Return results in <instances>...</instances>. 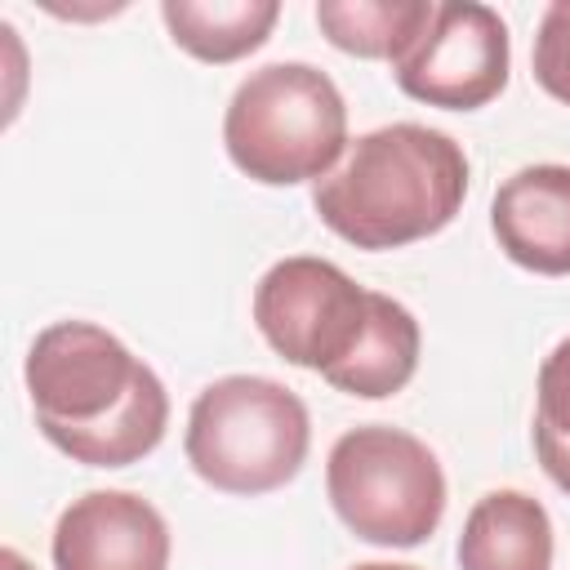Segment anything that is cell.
Here are the masks:
<instances>
[{"mask_svg": "<svg viewBox=\"0 0 570 570\" xmlns=\"http://www.w3.org/2000/svg\"><path fill=\"white\" fill-rule=\"evenodd\" d=\"M227 160L263 183H321L347 151V102L312 62H267L249 71L223 111Z\"/></svg>", "mask_w": 570, "mask_h": 570, "instance_id": "obj_3", "label": "cell"}, {"mask_svg": "<svg viewBox=\"0 0 570 570\" xmlns=\"http://www.w3.org/2000/svg\"><path fill=\"white\" fill-rule=\"evenodd\" d=\"M374 294L330 258L289 254L258 276L254 325L281 361L330 379L370 334Z\"/></svg>", "mask_w": 570, "mask_h": 570, "instance_id": "obj_6", "label": "cell"}, {"mask_svg": "<svg viewBox=\"0 0 570 570\" xmlns=\"http://www.w3.org/2000/svg\"><path fill=\"white\" fill-rule=\"evenodd\" d=\"M552 517L525 490L481 494L459 530V570H552Z\"/></svg>", "mask_w": 570, "mask_h": 570, "instance_id": "obj_10", "label": "cell"}, {"mask_svg": "<svg viewBox=\"0 0 570 570\" xmlns=\"http://www.w3.org/2000/svg\"><path fill=\"white\" fill-rule=\"evenodd\" d=\"M512 71V40L499 9L476 0L436 4L428 36L392 67V80L405 98L445 107V111H476L494 102Z\"/></svg>", "mask_w": 570, "mask_h": 570, "instance_id": "obj_7", "label": "cell"}, {"mask_svg": "<svg viewBox=\"0 0 570 570\" xmlns=\"http://www.w3.org/2000/svg\"><path fill=\"white\" fill-rule=\"evenodd\" d=\"M419 352H423V330H419L414 312L405 303H396L392 294H374L370 334L347 356V365H338L325 383L347 396H361V401H383V396H396L414 379Z\"/></svg>", "mask_w": 570, "mask_h": 570, "instance_id": "obj_12", "label": "cell"}, {"mask_svg": "<svg viewBox=\"0 0 570 570\" xmlns=\"http://www.w3.org/2000/svg\"><path fill=\"white\" fill-rule=\"evenodd\" d=\"M468 196L463 147L432 125L392 120L356 142L312 183L316 218L356 249H401L445 232Z\"/></svg>", "mask_w": 570, "mask_h": 570, "instance_id": "obj_2", "label": "cell"}, {"mask_svg": "<svg viewBox=\"0 0 570 570\" xmlns=\"http://www.w3.org/2000/svg\"><path fill=\"white\" fill-rule=\"evenodd\" d=\"M307 445L312 419L303 396L267 374H223L187 410V463L223 494H272L289 485L307 463Z\"/></svg>", "mask_w": 570, "mask_h": 570, "instance_id": "obj_4", "label": "cell"}, {"mask_svg": "<svg viewBox=\"0 0 570 570\" xmlns=\"http://www.w3.org/2000/svg\"><path fill=\"white\" fill-rule=\"evenodd\" d=\"M352 570H419V566H405V561H361Z\"/></svg>", "mask_w": 570, "mask_h": 570, "instance_id": "obj_17", "label": "cell"}, {"mask_svg": "<svg viewBox=\"0 0 570 570\" xmlns=\"http://www.w3.org/2000/svg\"><path fill=\"white\" fill-rule=\"evenodd\" d=\"M534 454L548 481L570 494V334L543 356L534 379Z\"/></svg>", "mask_w": 570, "mask_h": 570, "instance_id": "obj_14", "label": "cell"}, {"mask_svg": "<svg viewBox=\"0 0 570 570\" xmlns=\"http://www.w3.org/2000/svg\"><path fill=\"white\" fill-rule=\"evenodd\" d=\"M27 396L40 436L85 468H129L169 428V392L111 330L53 321L27 347Z\"/></svg>", "mask_w": 570, "mask_h": 570, "instance_id": "obj_1", "label": "cell"}, {"mask_svg": "<svg viewBox=\"0 0 570 570\" xmlns=\"http://www.w3.org/2000/svg\"><path fill=\"white\" fill-rule=\"evenodd\" d=\"M0 570H31V566H27V557L18 548H4L0 552Z\"/></svg>", "mask_w": 570, "mask_h": 570, "instance_id": "obj_16", "label": "cell"}, {"mask_svg": "<svg viewBox=\"0 0 570 570\" xmlns=\"http://www.w3.org/2000/svg\"><path fill=\"white\" fill-rule=\"evenodd\" d=\"M499 249L534 276H570V165L543 160L508 174L490 200Z\"/></svg>", "mask_w": 570, "mask_h": 570, "instance_id": "obj_9", "label": "cell"}, {"mask_svg": "<svg viewBox=\"0 0 570 570\" xmlns=\"http://www.w3.org/2000/svg\"><path fill=\"white\" fill-rule=\"evenodd\" d=\"M432 0H321L316 27L321 36L352 58L401 62L432 27Z\"/></svg>", "mask_w": 570, "mask_h": 570, "instance_id": "obj_13", "label": "cell"}, {"mask_svg": "<svg viewBox=\"0 0 570 570\" xmlns=\"http://www.w3.org/2000/svg\"><path fill=\"white\" fill-rule=\"evenodd\" d=\"M169 40L196 62H236L267 45L281 4L276 0H165Z\"/></svg>", "mask_w": 570, "mask_h": 570, "instance_id": "obj_11", "label": "cell"}, {"mask_svg": "<svg viewBox=\"0 0 570 570\" xmlns=\"http://www.w3.org/2000/svg\"><path fill=\"white\" fill-rule=\"evenodd\" d=\"M325 494L356 539L419 548L436 534L450 485L428 441L392 423H361L330 445Z\"/></svg>", "mask_w": 570, "mask_h": 570, "instance_id": "obj_5", "label": "cell"}, {"mask_svg": "<svg viewBox=\"0 0 570 570\" xmlns=\"http://www.w3.org/2000/svg\"><path fill=\"white\" fill-rule=\"evenodd\" d=\"M169 525L134 490H89L58 512L53 570H169Z\"/></svg>", "mask_w": 570, "mask_h": 570, "instance_id": "obj_8", "label": "cell"}, {"mask_svg": "<svg viewBox=\"0 0 570 570\" xmlns=\"http://www.w3.org/2000/svg\"><path fill=\"white\" fill-rule=\"evenodd\" d=\"M530 71L534 85L570 107V0H552L539 13L534 49H530Z\"/></svg>", "mask_w": 570, "mask_h": 570, "instance_id": "obj_15", "label": "cell"}]
</instances>
